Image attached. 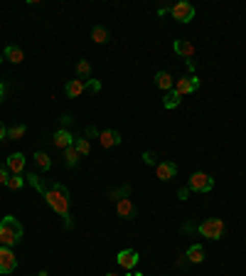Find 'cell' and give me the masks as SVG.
Returning <instances> with one entry per match:
<instances>
[{
  "label": "cell",
  "mask_w": 246,
  "mask_h": 276,
  "mask_svg": "<svg viewBox=\"0 0 246 276\" xmlns=\"http://www.w3.org/2000/svg\"><path fill=\"white\" fill-rule=\"evenodd\" d=\"M28 180L37 188L42 193V197L47 200V205L55 210L57 215L64 220V227L71 229V220H69V190L62 185V182H52V185H42V180L35 175V173H30Z\"/></svg>",
  "instance_id": "6da1fadb"
},
{
  "label": "cell",
  "mask_w": 246,
  "mask_h": 276,
  "mask_svg": "<svg viewBox=\"0 0 246 276\" xmlns=\"http://www.w3.org/2000/svg\"><path fill=\"white\" fill-rule=\"evenodd\" d=\"M25 235V227L22 222L13 217V215H5L0 220V247H10L13 249L15 244H20V239Z\"/></svg>",
  "instance_id": "7a4b0ae2"
},
{
  "label": "cell",
  "mask_w": 246,
  "mask_h": 276,
  "mask_svg": "<svg viewBox=\"0 0 246 276\" xmlns=\"http://www.w3.org/2000/svg\"><path fill=\"white\" fill-rule=\"evenodd\" d=\"M224 222L219 220V217H209V220H205L200 227H197V232L202 237H207V239H222L224 237Z\"/></svg>",
  "instance_id": "3957f363"
},
{
  "label": "cell",
  "mask_w": 246,
  "mask_h": 276,
  "mask_svg": "<svg viewBox=\"0 0 246 276\" xmlns=\"http://www.w3.org/2000/svg\"><path fill=\"white\" fill-rule=\"evenodd\" d=\"M187 188H190V193H209L214 188V180L207 173H192Z\"/></svg>",
  "instance_id": "277c9868"
},
{
  "label": "cell",
  "mask_w": 246,
  "mask_h": 276,
  "mask_svg": "<svg viewBox=\"0 0 246 276\" xmlns=\"http://www.w3.org/2000/svg\"><path fill=\"white\" fill-rule=\"evenodd\" d=\"M170 15H173L178 22H190L192 17H194V5L187 3V0H180V3H175V5L170 8Z\"/></svg>",
  "instance_id": "5b68a950"
},
{
  "label": "cell",
  "mask_w": 246,
  "mask_h": 276,
  "mask_svg": "<svg viewBox=\"0 0 246 276\" xmlns=\"http://www.w3.org/2000/svg\"><path fill=\"white\" fill-rule=\"evenodd\" d=\"M17 269V257L10 247H0V274L8 276Z\"/></svg>",
  "instance_id": "8992f818"
},
{
  "label": "cell",
  "mask_w": 246,
  "mask_h": 276,
  "mask_svg": "<svg viewBox=\"0 0 246 276\" xmlns=\"http://www.w3.org/2000/svg\"><path fill=\"white\" fill-rule=\"evenodd\" d=\"M175 91H178L180 97H185V94H194L197 89H200V79L190 74V77H182V79H175V86H173Z\"/></svg>",
  "instance_id": "52a82bcc"
},
{
  "label": "cell",
  "mask_w": 246,
  "mask_h": 276,
  "mask_svg": "<svg viewBox=\"0 0 246 276\" xmlns=\"http://www.w3.org/2000/svg\"><path fill=\"white\" fill-rule=\"evenodd\" d=\"M116 262H118V266H123V269H136L138 262H140V254H138L136 249H121L118 257H116Z\"/></svg>",
  "instance_id": "ba28073f"
},
{
  "label": "cell",
  "mask_w": 246,
  "mask_h": 276,
  "mask_svg": "<svg viewBox=\"0 0 246 276\" xmlns=\"http://www.w3.org/2000/svg\"><path fill=\"white\" fill-rule=\"evenodd\" d=\"M74 133L71 131H67V128H59V131H55L52 133V143H55L59 151H67V148H71L74 146Z\"/></svg>",
  "instance_id": "9c48e42d"
},
{
  "label": "cell",
  "mask_w": 246,
  "mask_h": 276,
  "mask_svg": "<svg viewBox=\"0 0 246 276\" xmlns=\"http://www.w3.org/2000/svg\"><path fill=\"white\" fill-rule=\"evenodd\" d=\"M116 212H118V217H123V220H136L138 207L131 197H123V200L116 202Z\"/></svg>",
  "instance_id": "30bf717a"
},
{
  "label": "cell",
  "mask_w": 246,
  "mask_h": 276,
  "mask_svg": "<svg viewBox=\"0 0 246 276\" xmlns=\"http://www.w3.org/2000/svg\"><path fill=\"white\" fill-rule=\"evenodd\" d=\"M5 166L10 170V175H22L25 173V153H10L5 158Z\"/></svg>",
  "instance_id": "8fae6325"
},
{
  "label": "cell",
  "mask_w": 246,
  "mask_h": 276,
  "mask_svg": "<svg viewBox=\"0 0 246 276\" xmlns=\"http://www.w3.org/2000/svg\"><path fill=\"white\" fill-rule=\"evenodd\" d=\"M155 175H158V180H163V182L173 180L175 175H178V163H173V160L158 163V166H155Z\"/></svg>",
  "instance_id": "7c38bea8"
},
{
  "label": "cell",
  "mask_w": 246,
  "mask_h": 276,
  "mask_svg": "<svg viewBox=\"0 0 246 276\" xmlns=\"http://www.w3.org/2000/svg\"><path fill=\"white\" fill-rule=\"evenodd\" d=\"M99 143H101L104 148H113V146H121L123 143V136L116 128H109V131H101V133H99Z\"/></svg>",
  "instance_id": "4fadbf2b"
},
{
  "label": "cell",
  "mask_w": 246,
  "mask_h": 276,
  "mask_svg": "<svg viewBox=\"0 0 246 276\" xmlns=\"http://www.w3.org/2000/svg\"><path fill=\"white\" fill-rule=\"evenodd\" d=\"M84 91H86V82H82V79H69V82L64 84V94H67L69 99L82 97Z\"/></svg>",
  "instance_id": "5bb4252c"
},
{
  "label": "cell",
  "mask_w": 246,
  "mask_h": 276,
  "mask_svg": "<svg viewBox=\"0 0 246 276\" xmlns=\"http://www.w3.org/2000/svg\"><path fill=\"white\" fill-rule=\"evenodd\" d=\"M173 50H175V55L185 57V59L194 57V44H192L190 40H175L173 42Z\"/></svg>",
  "instance_id": "9a60e30c"
},
{
  "label": "cell",
  "mask_w": 246,
  "mask_h": 276,
  "mask_svg": "<svg viewBox=\"0 0 246 276\" xmlns=\"http://www.w3.org/2000/svg\"><path fill=\"white\" fill-rule=\"evenodd\" d=\"M155 86H158L160 91H173V86H175L173 74H170V72H158V74H155Z\"/></svg>",
  "instance_id": "2e32d148"
},
{
  "label": "cell",
  "mask_w": 246,
  "mask_h": 276,
  "mask_svg": "<svg viewBox=\"0 0 246 276\" xmlns=\"http://www.w3.org/2000/svg\"><path fill=\"white\" fill-rule=\"evenodd\" d=\"M5 59L13 62V64L25 62V52H22V47H17V44H8V47H5Z\"/></svg>",
  "instance_id": "e0dca14e"
},
{
  "label": "cell",
  "mask_w": 246,
  "mask_h": 276,
  "mask_svg": "<svg viewBox=\"0 0 246 276\" xmlns=\"http://www.w3.org/2000/svg\"><path fill=\"white\" fill-rule=\"evenodd\" d=\"M185 257H187L190 264H202L207 254H205V249H202V244H192V247L185 251Z\"/></svg>",
  "instance_id": "ac0fdd59"
},
{
  "label": "cell",
  "mask_w": 246,
  "mask_h": 276,
  "mask_svg": "<svg viewBox=\"0 0 246 276\" xmlns=\"http://www.w3.org/2000/svg\"><path fill=\"white\" fill-rule=\"evenodd\" d=\"M91 40H94L96 44H106V42H109V30L104 28V25H96V28L91 30Z\"/></svg>",
  "instance_id": "d6986e66"
},
{
  "label": "cell",
  "mask_w": 246,
  "mask_h": 276,
  "mask_svg": "<svg viewBox=\"0 0 246 276\" xmlns=\"http://www.w3.org/2000/svg\"><path fill=\"white\" fill-rule=\"evenodd\" d=\"M35 163H37L40 170H50V168H52V158H50L44 151H37L35 153Z\"/></svg>",
  "instance_id": "ffe728a7"
},
{
  "label": "cell",
  "mask_w": 246,
  "mask_h": 276,
  "mask_svg": "<svg viewBox=\"0 0 246 276\" xmlns=\"http://www.w3.org/2000/svg\"><path fill=\"white\" fill-rule=\"evenodd\" d=\"M180 101H182V97H180L178 91L173 89V91H167V94H165V99H163V106H165V109H175V106H178Z\"/></svg>",
  "instance_id": "44dd1931"
},
{
  "label": "cell",
  "mask_w": 246,
  "mask_h": 276,
  "mask_svg": "<svg viewBox=\"0 0 246 276\" xmlns=\"http://www.w3.org/2000/svg\"><path fill=\"white\" fill-rule=\"evenodd\" d=\"M74 148H77V153L84 158V155L91 153V143H89V138H74Z\"/></svg>",
  "instance_id": "7402d4cb"
},
{
  "label": "cell",
  "mask_w": 246,
  "mask_h": 276,
  "mask_svg": "<svg viewBox=\"0 0 246 276\" xmlns=\"http://www.w3.org/2000/svg\"><path fill=\"white\" fill-rule=\"evenodd\" d=\"M77 74H79L82 82L89 79V74H91V64H89V59H79V62H77Z\"/></svg>",
  "instance_id": "603a6c76"
},
{
  "label": "cell",
  "mask_w": 246,
  "mask_h": 276,
  "mask_svg": "<svg viewBox=\"0 0 246 276\" xmlns=\"http://www.w3.org/2000/svg\"><path fill=\"white\" fill-rule=\"evenodd\" d=\"M25 133H28V128L22 124L10 126V128H8V141H20V138H25Z\"/></svg>",
  "instance_id": "cb8c5ba5"
},
{
  "label": "cell",
  "mask_w": 246,
  "mask_h": 276,
  "mask_svg": "<svg viewBox=\"0 0 246 276\" xmlns=\"http://www.w3.org/2000/svg\"><path fill=\"white\" fill-rule=\"evenodd\" d=\"M79 158H82V155L77 153V148H74V146L64 151V163H67L69 168H74V166H77V163H79Z\"/></svg>",
  "instance_id": "d4e9b609"
},
{
  "label": "cell",
  "mask_w": 246,
  "mask_h": 276,
  "mask_svg": "<svg viewBox=\"0 0 246 276\" xmlns=\"http://www.w3.org/2000/svg\"><path fill=\"white\" fill-rule=\"evenodd\" d=\"M128 195H131V185H123V188H116V190H111L109 197H111V200H116V202H118V200H123V197H128Z\"/></svg>",
  "instance_id": "484cf974"
},
{
  "label": "cell",
  "mask_w": 246,
  "mask_h": 276,
  "mask_svg": "<svg viewBox=\"0 0 246 276\" xmlns=\"http://www.w3.org/2000/svg\"><path fill=\"white\" fill-rule=\"evenodd\" d=\"M22 185H25V178H22V175H10V180H8L5 188H10V190H20Z\"/></svg>",
  "instance_id": "4316f807"
},
{
  "label": "cell",
  "mask_w": 246,
  "mask_h": 276,
  "mask_svg": "<svg viewBox=\"0 0 246 276\" xmlns=\"http://www.w3.org/2000/svg\"><path fill=\"white\" fill-rule=\"evenodd\" d=\"M8 180H10V170L3 163V166H0V185H8Z\"/></svg>",
  "instance_id": "83f0119b"
},
{
  "label": "cell",
  "mask_w": 246,
  "mask_h": 276,
  "mask_svg": "<svg viewBox=\"0 0 246 276\" xmlns=\"http://www.w3.org/2000/svg\"><path fill=\"white\" fill-rule=\"evenodd\" d=\"M86 89L94 91V94H99V91H101V82H96V79H86Z\"/></svg>",
  "instance_id": "f1b7e54d"
},
{
  "label": "cell",
  "mask_w": 246,
  "mask_h": 276,
  "mask_svg": "<svg viewBox=\"0 0 246 276\" xmlns=\"http://www.w3.org/2000/svg\"><path fill=\"white\" fill-rule=\"evenodd\" d=\"M143 160L148 163V166H158V155L153 151H148V153H143Z\"/></svg>",
  "instance_id": "f546056e"
},
{
  "label": "cell",
  "mask_w": 246,
  "mask_h": 276,
  "mask_svg": "<svg viewBox=\"0 0 246 276\" xmlns=\"http://www.w3.org/2000/svg\"><path fill=\"white\" fill-rule=\"evenodd\" d=\"M187 195H190V188H180V190H178L180 200H187Z\"/></svg>",
  "instance_id": "4dcf8cb0"
},
{
  "label": "cell",
  "mask_w": 246,
  "mask_h": 276,
  "mask_svg": "<svg viewBox=\"0 0 246 276\" xmlns=\"http://www.w3.org/2000/svg\"><path fill=\"white\" fill-rule=\"evenodd\" d=\"M8 138V128H5V124L0 121V141H5Z\"/></svg>",
  "instance_id": "1f68e13d"
},
{
  "label": "cell",
  "mask_w": 246,
  "mask_h": 276,
  "mask_svg": "<svg viewBox=\"0 0 246 276\" xmlns=\"http://www.w3.org/2000/svg\"><path fill=\"white\" fill-rule=\"evenodd\" d=\"M86 136H99V131H96L94 126H89V128H86Z\"/></svg>",
  "instance_id": "d6a6232c"
},
{
  "label": "cell",
  "mask_w": 246,
  "mask_h": 276,
  "mask_svg": "<svg viewBox=\"0 0 246 276\" xmlns=\"http://www.w3.org/2000/svg\"><path fill=\"white\" fill-rule=\"evenodd\" d=\"M165 13H170V8H165V5H160V8H158V15H160V17H163Z\"/></svg>",
  "instance_id": "836d02e7"
},
{
  "label": "cell",
  "mask_w": 246,
  "mask_h": 276,
  "mask_svg": "<svg viewBox=\"0 0 246 276\" xmlns=\"http://www.w3.org/2000/svg\"><path fill=\"white\" fill-rule=\"evenodd\" d=\"M3 99H5V84L0 82V101H3Z\"/></svg>",
  "instance_id": "e575fe53"
},
{
  "label": "cell",
  "mask_w": 246,
  "mask_h": 276,
  "mask_svg": "<svg viewBox=\"0 0 246 276\" xmlns=\"http://www.w3.org/2000/svg\"><path fill=\"white\" fill-rule=\"evenodd\" d=\"M128 276H143V274H140V271H131V274H128Z\"/></svg>",
  "instance_id": "d590c367"
},
{
  "label": "cell",
  "mask_w": 246,
  "mask_h": 276,
  "mask_svg": "<svg viewBox=\"0 0 246 276\" xmlns=\"http://www.w3.org/2000/svg\"><path fill=\"white\" fill-rule=\"evenodd\" d=\"M0 64H3V55H0Z\"/></svg>",
  "instance_id": "8d00e7d4"
},
{
  "label": "cell",
  "mask_w": 246,
  "mask_h": 276,
  "mask_svg": "<svg viewBox=\"0 0 246 276\" xmlns=\"http://www.w3.org/2000/svg\"><path fill=\"white\" fill-rule=\"evenodd\" d=\"M106 276H116V274H106Z\"/></svg>",
  "instance_id": "74e56055"
}]
</instances>
